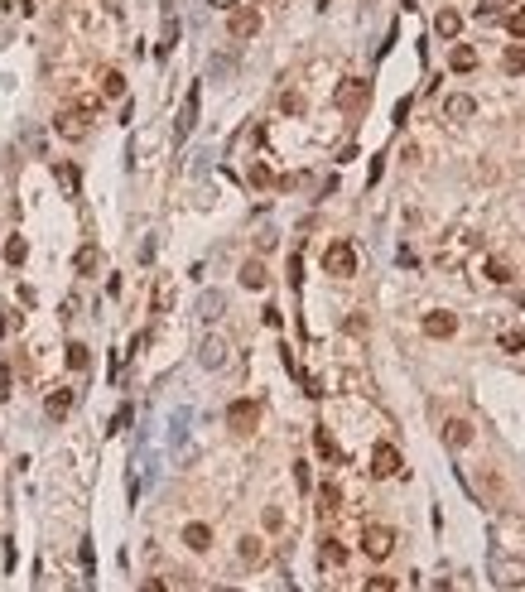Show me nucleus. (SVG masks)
Instances as JSON below:
<instances>
[{
  "instance_id": "nucleus-25",
  "label": "nucleus",
  "mask_w": 525,
  "mask_h": 592,
  "mask_svg": "<svg viewBox=\"0 0 525 592\" xmlns=\"http://www.w3.org/2000/svg\"><path fill=\"white\" fill-rule=\"evenodd\" d=\"M68 366H73V371H87V366H92V351H87L83 342H68Z\"/></svg>"
},
{
  "instance_id": "nucleus-2",
  "label": "nucleus",
  "mask_w": 525,
  "mask_h": 592,
  "mask_svg": "<svg viewBox=\"0 0 525 592\" xmlns=\"http://www.w3.org/2000/svg\"><path fill=\"white\" fill-rule=\"evenodd\" d=\"M323 270H328L332 279H352L357 274V246L352 241H332L323 250Z\"/></svg>"
},
{
  "instance_id": "nucleus-23",
  "label": "nucleus",
  "mask_w": 525,
  "mask_h": 592,
  "mask_svg": "<svg viewBox=\"0 0 525 592\" xmlns=\"http://www.w3.org/2000/svg\"><path fill=\"white\" fill-rule=\"evenodd\" d=\"M448 63H453V73H472V68H477V49H468V44H458V49L448 54Z\"/></svg>"
},
{
  "instance_id": "nucleus-30",
  "label": "nucleus",
  "mask_w": 525,
  "mask_h": 592,
  "mask_svg": "<svg viewBox=\"0 0 525 592\" xmlns=\"http://www.w3.org/2000/svg\"><path fill=\"white\" fill-rule=\"evenodd\" d=\"M487 279L492 284H511V265L506 260H487Z\"/></svg>"
},
{
  "instance_id": "nucleus-1",
  "label": "nucleus",
  "mask_w": 525,
  "mask_h": 592,
  "mask_svg": "<svg viewBox=\"0 0 525 592\" xmlns=\"http://www.w3.org/2000/svg\"><path fill=\"white\" fill-rule=\"evenodd\" d=\"M92 116H97V102H78V107H63L54 116V131L63 140H83L87 126H92Z\"/></svg>"
},
{
  "instance_id": "nucleus-10",
  "label": "nucleus",
  "mask_w": 525,
  "mask_h": 592,
  "mask_svg": "<svg viewBox=\"0 0 525 592\" xmlns=\"http://www.w3.org/2000/svg\"><path fill=\"white\" fill-rule=\"evenodd\" d=\"M183 544H188L193 554H207V549H212V530H207L203 520H193V525H183Z\"/></svg>"
},
{
  "instance_id": "nucleus-22",
  "label": "nucleus",
  "mask_w": 525,
  "mask_h": 592,
  "mask_svg": "<svg viewBox=\"0 0 525 592\" xmlns=\"http://www.w3.org/2000/svg\"><path fill=\"white\" fill-rule=\"evenodd\" d=\"M318 511H323V515H337V511H342V491H337L332 482L318 486Z\"/></svg>"
},
{
  "instance_id": "nucleus-31",
  "label": "nucleus",
  "mask_w": 525,
  "mask_h": 592,
  "mask_svg": "<svg viewBox=\"0 0 525 592\" xmlns=\"http://www.w3.org/2000/svg\"><path fill=\"white\" fill-rule=\"evenodd\" d=\"M501 68H506V73H525V49H506V54H501Z\"/></svg>"
},
{
  "instance_id": "nucleus-44",
  "label": "nucleus",
  "mask_w": 525,
  "mask_h": 592,
  "mask_svg": "<svg viewBox=\"0 0 525 592\" xmlns=\"http://www.w3.org/2000/svg\"><path fill=\"white\" fill-rule=\"evenodd\" d=\"M145 592H169V588L159 583V578H150V583H145Z\"/></svg>"
},
{
  "instance_id": "nucleus-7",
  "label": "nucleus",
  "mask_w": 525,
  "mask_h": 592,
  "mask_svg": "<svg viewBox=\"0 0 525 592\" xmlns=\"http://www.w3.org/2000/svg\"><path fill=\"white\" fill-rule=\"evenodd\" d=\"M342 111H357V107H366L371 102V82H361V78H347L342 87H337V97H332Z\"/></svg>"
},
{
  "instance_id": "nucleus-40",
  "label": "nucleus",
  "mask_w": 525,
  "mask_h": 592,
  "mask_svg": "<svg viewBox=\"0 0 525 592\" xmlns=\"http://www.w3.org/2000/svg\"><path fill=\"white\" fill-rule=\"evenodd\" d=\"M126 424H131V404H121V409H116V419H111V433H121Z\"/></svg>"
},
{
  "instance_id": "nucleus-19",
  "label": "nucleus",
  "mask_w": 525,
  "mask_h": 592,
  "mask_svg": "<svg viewBox=\"0 0 525 592\" xmlns=\"http://www.w3.org/2000/svg\"><path fill=\"white\" fill-rule=\"evenodd\" d=\"M434 29H439V39H458L463 15H458V10H439V15H434Z\"/></svg>"
},
{
  "instance_id": "nucleus-46",
  "label": "nucleus",
  "mask_w": 525,
  "mask_h": 592,
  "mask_svg": "<svg viewBox=\"0 0 525 592\" xmlns=\"http://www.w3.org/2000/svg\"><path fill=\"white\" fill-rule=\"evenodd\" d=\"M217 592H236V588H217Z\"/></svg>"
},
{
  "instance_id": "nucleus-34",
  "label": "nucleus",
  "mask_w": 525,
  "mask_h": 592,
  "mask_svg": "<svg viewBox=\"0 0 525 592\" xmlns=\"http://www.w3.org/2000/svg\"><path fill=\"white\" fill-rule=\"evenodd\" d=\"M169 303H174V289H169V279H159L155 284V313H164Z\"/></svg>"
},
{
  "instance_id": "nucleus-35",
  "label": "nucleus",
  "mask_w": 525,
  "mask_h": 592,
  "mask_svg": "<svg viewBox=\"0 0 525 592\" xmlns=\"http://www.w3.org/2000/svg\"><path fill=\"white\" fill-rule=\"evenodd\" d=\"M525 5V0H521ZM506 29L516 34V39H525V10H516V15H506Z\"/></svg>"
},
{
  "instance_id": "nucleus-27",
  "label": "nucleus",
  "mask_w": 525,
  "mask_h": 592,
  "mask_svg": "<svg viewBox=\"0 0 525 592\" xmlns=\"http://www.w3.org/2000/svg\"><path fill=\"white\" fill-rule=\"evenodd\" d=\"M97 265H102V250H97V246H83V250H78V274H92Z\"/></svg>"
},
{
  "instance_id": "nucleus-37",
  "label": "nucleus",
  "mask_w": 525,
  "mask_h": 592,
  "mask_svg": "<svg viewBox=\"0 0 525 592\" xmlns=\"http://www.w3.org/2000/svg\"><path fill=\"white\" fill-rule=\"evenodd\" d=\"M222 313V294H203V318H217Z\"/></svg>"
},
{
  "instance_id": "nucleus-24",
  "label": "nucleus",
  "mask_w": 525,
  "mask_h": 592,
  "mask_svg": "<svg viewBox=\"0 0 525 592\" xmlns=\"http://www.w3.org/2000/svg\"><path fill=\"white\" fill-rule=\"evenodd\" d=\"M102 97H126V78H121L116 68H107V73H102Z\"/></svg>"
},
{
  "instance_id": "nucleus-33",
  "label": "nucleus",
  "mask_w": 525,
  "mask_h": 592,
  "mask_svg": "<svg viewBox=\"0 0 525 592\" xmlns=\"http://www.w3.org/2000/svg\"><path fill=\"white\" fill-rule=\"evenodd\" d=\"M20 323H25V318H20L15 308H0V337H10V332H20Z\"/></svg>"
},
{
  "instance_id": "nucleus-5",
  "label": "nucleus",
  "mask_w": 525,
  "mask_h": 592,
  "mask_svg": "<svg viewBox=\"0 0 525 592\" xmlns=\"http://www.w3.org/2000/svg\"><path fill=\"white\" fill-rule=\"evenodd\" d=\"M227 424H231V433H255V424H260V400H231Z\"/></svg>"
},
{
  "instance_id": "nucleus-12",
  "label": "nucleus",
  "mask_w": 525,
  "mask_h": 592,
  "mask_svg": "<svg viewBox=\"0 0 525 592\" xmlns=\"http://www.w3.org/2000/svg\"><path fill=\"white\" fill-rule=\"evenodd\" d=\"M236 554H241V564H246V568H260V564H265V539L246 535L241 544H236Z\"/></svg>"
},
{
  "instance_id": "nucleus-17",
  "label": "nucleus",
  "mask_w": 525,
  "mask_h": 592,
  "mask_svg": "<svg viewBox=\"0 0 525 592\" xmlns=\"http://www.w3.org/2000/svg\"><path fill=\"white\" fill-rule=\"evenodd\" d=\"M54 174H58V183H63V193H68V198H78V193H83V174H78V164L63 159Z\"/></svg>"
},
{
  "instance_id": "nucleus-6",
  "label": "nucleus",
  "mask_w": 525,
  "mask_h": 592,
  "mask_svg": "<svg viewBox=\"0 0 525 592\" xmlns=\"http://www.w3.org/2000/svg\"><path fill=\"white\" fill-rule=\"evenodd\" d=\"M198 107H203V87H188L183 107H179V126H174V140H188L198 126Z\"/></svg>"
},
{
  "instance_id": "nucleus-8",
  "label": "nucleus",
  "mask_w": 525,
  "mask_h": 592,
  "mask_svg": "<svg viewBox=\"0 0 525 592\" xmlns=\"http://www.w3.org/2000/svg\"><path fill=\"white\" fill-rule=\"evenodd\" d=\"M371 477H400V453H395V443H376V453H371Z\"/></svg>"
},
{
  "instance_id": "nucleus-18",
  "label": "nucleus",
  "mask_w": 525,
  "mask_h": 592,
  "mask_svg": "<svg viewBox=\"0 0 525 592\" xmlns=\"http://www.w3.org/2000/svg\"><path fill=\"white\" fill-rule=\"evenodd\" d=\"M472 111H477V102H472V97H463V92L443 102V116H448V121H468Z\"/></svg>"
},
{
  "instance_id": "nucleus-21",
  "label": "nucleus",
  "mask_w": 525,
  "mask_h": 592,
  "mask_svg": "<svg viewBox=\"0 0 525 592\" xmlns=\"http://www.w3.org/2000/svg\"><path fill=\"white\" fill-rule=\"evenodd\" d=\"M241 284H246V289H265V284H270L265 265H260V260H246V265H241Z\"/></svg>"
},
{
  "instance_id": "nucleus-29",
  "label": "nucleus",
  "mask_w": 525,
  "mask_h": 592,
  "mask_svg": "<svg viewBox=\"0 0 525 592\" xmlns=\"http://www.w3.org/2000/svg\"><path fill=\"white\" fill-rule=\"evenodd\" d=\"M501 347H506V351H525V327H506V332H501Z\"/></svg>"
},
{
  "instance_id": "nucleus-32",
  "label": "nucleus",
  "mask_w": 525,
  "mask_h": 592,
  "mask_svg": "<svg viewBox=\"0 0 525 592\" xmlns=\"http://www.w3.org/2000/svg\"><path fill=\"white\" fill-rule=\"evenodd\" d=\"M506 5H516V0H482V5H477V20H492V15H506Z\"/></svg>"
},
{
  "instance_id": "nucleus-26",
  "label": "nucleus",
  "mask_w": 525,
  "mask_h": 592,
  "mask_svg": "<svg viewBox=\"0 0 525 592\" xmlns=\"http://www.w3.org/2000/svg\"><path fill=\"white\" fill-rule=\"evenodd\" d=\"M246 179H251V188H270V183H275V174H270V164H260V159L251 164V174H246Z\"/></svg>"
},
{
  "instance_id": "nucleus-42",
  "label": "nucleus",
  "mask_w": 525,
  "mask_h": 592,
  "mask_svg": "<svg viewBox=\"0 0 525 592\" xmlns=\"http://www.w3.org/2000/svg\"><path fill=\"white\" fill-rule=\"evenodd\" d=\"M279 525H284V511L270 506V511H265V530H279Z\"/></svg>"
},
{
  "instance_id": "nucleus-28",
  "label": "nucleus",
  "mask_w": 525,
  "mask_h": 592,
  "mask_svg": "<svg viewBox=\"0 0 525 592\" xmlns=\"http://www.w3.org/2000/svg\"><path fill=\"white\" fill-rule=\"evenodd\" d=\"M25 255H29L25 236H10V241H5V260H10V265H25Z\"/></svg>"
},
{
  "instance_id": "nucleus-15",
  "label": "nucleus",
  "mask_w": 525,
  "mask_h": 592,
  "mask_svg": "<svg viewBox=\"0 0 525 592\" xmlns=\"http://www.w3.org/2000/svg\"><path fill=\"white\" fill-rule=\"evenodd\" d=\"M318 559H323V568H342L347 564V544H342V539H323V549H318Z\"/></svg>"
},
{
  "instance_id": "nucleus-36",
  "label": "nucleus",
  "mask_w": 525,
  "mask_h": 592,
  "mask_svg": "<svg viewBox=\"0 0 525 592\" xmlns=\"http://www.w3.org/2000/svg\"><path fill=\"white\" fill-rule=\"evenodd\" d=\"M279 107L289 111V116H299V111H304V97H299V92H284V97H279Z\"/></svg>"
},
{
  "instance_id": "nucleus-38",
  "label": "nucleus",
  "mask_w": 525,
  "mask_h": 592,
  "mask_svg": "<svg viewBox=\"0 0 525 592\" xmlns=\"http://www.w3.org/2000/svg\"><path fill=\"white\" fill-rule=\"evenodd\" d=\"M361 592H395V578H366Z\"/></svg>"
},
{
  "instance_id": "nucleus-3",
  "label": "nucleus",
  "mask_w": 525,
  "mask_h": 592,
  "mask_svg": "<svg viewBox=\"0 0 525 592\" xmlns=\"http://www.w3.org/2000/svg\"><path fill=\"white\" fill-rule=\"evenodd\" d=\"M227 34L236 39V44H246L260 34V10L255 5H231V15H227Z\"/></svg>"
},
{
  "instance_id": "nucleus-45",
  "label": "nucleus",
  "mask_w": 525,
  "mask_h": 592,
  "mask_svg": "<svg viewBox=\"0 0 525 592\" xmlns=\"http://www.w3.org/2000/svg\"><path fill=\"white\" fill-rule=\"evenodd\" d=\"M207 5H217V10H231V5H241V0H207Z\"/></svg>"
},
{
  "instance_id": "nucleus-43",
  "label": "nucleus",
  "mask_w": 525,
  "mask_h": 592,
  "mask_svg": "<svg viewBox=\"0 0 525 592\" xmlns=\"http://www.w3.org/2000/svg\"><path fill=\"white\" fill-rule=\"evenodd\" d=\"M10 385H15V376H10V366H0V400H10Z\"/></svg>"
},
{
  "instance_id": "nucleus-4",
  "label": "nucleus",
  "mask_w": 525,
  "mask_h": 592,
  "mask_svg": "<svg viewBox=\"0 0 525 592\" xmlns=\"http://www.w3.org/2000/svg\"><path fill=\"white\" fill-rule=\"evenodd\" d=\"M361 549H366V559H390L395 554V530L390 525H361Z\"/></svg>"
},
{
  "instance_id": "nucleus-20",
  "label": "nucleus",
  "mask_w": 525,
  "mask_h": 592,
  "mask_svg": "<svg viewBox=\"0 0 525 592\" xmlns=\"http://www.w3.org/2000/svg\"><path fill=\"white\" fill-rule=\"evenodd\" d=\"M313 448H318V458H328V462H347V458H342V448L332 443L328 429H313Z\"/></svg>"
},
{
  "instance_id": "nucleus-11",
  "label": "nucleus",
  "mask_w": 525,
  "mask_h": 592,
  "mask_svg": "<svg viewBox=\"0 0 525 592\" xmlns=\"http://www.w3.org/2000/svg\"><path fill=\"white\" fill-rule=\"evenodd\" d=\"M443 443H448V448H468V443H472V424H468V419H448V424H443Z\"/></svg>"
},
{
  "instance_id": "nucleus-14",
  "label": "nucleus",
  "mask_w": 525,
  "mask_h": 592,
  "mask_svg": "<svg viewBox=\"0 0 525 592\" xmlns=\"http://www.w3.org/2000/svg\"><path fill=\"white\" fill-rule=\"evenodd\" d=\"M492 573H497V583H506V588L525 583V564H516V559H497V564H492Z\"/></svg>"
},
{
  "instance_id": "nucleus-9",
  "label": "nucleus",
  "mask_w": 525,
  "mask_h": 592,
  "mask_svg": "<svg viewBox=\"0 0 525 592\" xmlns=\"http://www.w3.org/2000/svg\"><path fill=\"white\" fill-rule=\"evenodd\" d=\"M227 337H207V342H203V347H198V361H203V366H207V371H222V366H227Z\"/></svg>"
},
{
  "instance_id": "nucleus-16",
  "label": "nucleus",
  "mask_w": 525,
  "mask_h": 592,
  "mask_svg": "<svg viewBox=\"0 0 525 592\" xmlns=\"http://www.w3.org/2000/svg\"><path fill=\"white\" fill-rule=\"evenodd\" d=\"M73 400H78V395H73V390H63V385H58L54 395H49V400H44V414H49V419H63V414H68V409H73Z\"/></svg>"
},
{
  "instance_id": "nucleus-39",
  "label": "nucleus",
  "mask_w": 525,
  "mask_h": 592,
  "mask_svg": "<svg viewBox=\"0 0 525 592\" xmlns=\"http://www.w3.org/2000/svg\"><path fill=\"white\" fill-rule=\"evenodd\" d=\"M294 482H299V491H308V486H313V477H308V462H294Z\"/></svg>"
},
{
  "instance_id": "nucleus-41",
  "label": "nucleus",
  "mask_w": 525,
  "mask_h": 592,
  "mask_svg": "<svg viewBox=\"0 0 525 592\" xmlns=\"http://www.w3.org/2000/svg\"><path fill=\"white\" fill-rule=\"evenodd\" d=\"M299 279H304V260H299V255H289V284L299 289Z\"/></svg>"
},
{
  "instance_id": "nucleus-47",
  "label": "nucleus",
  "mask_w": 525,
  "mask_h": 592,
  "mask_svg": "<svg viewBox=\"0 0 525 592\" xmlns=\"http://www.w3.org/2000/svg\"><path fill=\"white\" fill-rule=\"evenodd\" d=\"M0 5H15V0H0Z\"/></svg>"
},
{
  "instance_id": "nucleus-13",
  "label": "nucleus",
  "mask_w": 525,
  "mask_h": 592,
  "mask_svg": "<svg viewBox=\"0 0 525 592\" xmlns=\"http://www.w3.org/2000/svg\"><path fill=\"white\" fill-rule=\"evenodd\" d=\"M424 332H429V337H453V332H458V318H453V313H424Z\"/></svg>"
}]
</instances>
